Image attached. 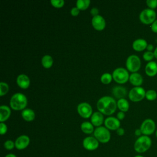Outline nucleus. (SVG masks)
Instances as JSON below:
<instances>
[{
    "instance_id": "nucleus-35",
    "label": "nucleus",
    "mask_w": 157,
    "mask_h": 157,
    "mask_svg": "<svg viewBox=\"0 0 157 157\" xmlns=\"http://www.w3.org/2000/svg\"><path fill=\"white\" fill-rule=\"evenodd\" d=\"M79 12H80V10L77 7H73L71 10V13L74 17L77 16L78 15V13H79Z\"/></svg>"
},
{
    "instance_id": "nucleus-32",
    "label": "nucleus",
    "mask_w": 157,
    "mask_h": 157,
    "mask_svg": "<svg viewBox=\"0 0 157 157\" xmlns=\"http://www.w3.org/2000/svg\"><path fill=\"white\" fill-rule=\"evenodd\" d=\"M50 2L52 5L56 8H61L64 4V1L63 0H52Z\"/></svg>"
},
{
    "instance_id": "nucleus-17",
    "label": "nucleus",
    "mask_w": 157,
    "mask_h": 157,
    "mask_svg": "<svg viewBox=\"0 0 157 157\" xmlns=\"http://www.w3.org/2000/svg\"><path fill=\"white\" fill-rule=\"evenodd\" d=\"M17 83L21 88L26 89L30 85L29 78L25 74H20L17 78Z\"/></svg>"
},
{
    "instance_id": "nucleus-10",
    "label": "nucleus",
    "mask_w": 157,
    "mask_h": 157,
    "mask_svg": "<svg viewBox=\"0 0 157 157\" xmlns=\"http://www.w3.org/2000/svg\"><path fill=\"white\" fill-rule=\"evenodd\" d=\"M78 114L84 118H88L92 115V107L87 102H81L77 106Z\"/></svg>"
},
{
    "instance_id": "nucleus-4",
    "label": "nucleus",
    "mask_w": 157,
    "mask_h": 157,
    "mask_svg": "<svg viewBox=\"0 0 157 157\" xmlns=\"http://www.w3.org/2000/svg\"><path fill=\"white\" fill-rule=\"evenodd\" d=\"M156 12L149 8L142 10L139 14V20L144 25H151L156 20Z\"/></svg>"
},
{
    "instance_id": "nucleus-14",
    "label": "nucleus",
    "mask_w": 157,
    "mask_h": 157,
    "mask_svg": "<svg viewBox=\"0 0 157 157\" xmlns=\"http://www.w3.org/2000/svg\"><path fill=\"white\" fill-rule=\"evenodd\" d=\"M104 124L108 129L117 130L120 126V122L117 118L109 117L104 120Z\"/></svg>"
},
{
    "instance_id": "nucleus-25",
    "label": "nucleus",
    "mask_w": 157,
    "mask_h": 157,
    "mask_svg": "<svg viewBox=\"0 0 157 157\" xmlns=\"http://www.w3.org/2000/svg\"><path fill=\"white\" fill-rule=\"evenodd\" d=\"M53 63V58L48 55H44L42 58V64L45 68H50L52 66Z\"/></svg>"
},
{
    "instance_id": "nucleus-43",
    "label": "nucleus",
    "mask_w": 157,
    "mask_h": 157,
    "mask_svg": "<svg viewBox=\"0 0 157 157\" xmlns=\"http://www.w3.org/2000/svg\"><path fill=\"white\" fill-rule=\"evenodd\" d=\"M153 53H154L155 58L157 59V47L155 48V50H154V51H153Z\"/></svg>"
},
{
    "instance_id": "nucleus-29",
    "label": "nucleus",
    "mask_w": 157,
    "mask_h": 157,
    "mask_svg": "<svg viewBox=\"0 0 157 157\" xmlns=\"http://www.w3.org/2000/svg\"><path fill=\"white\" fill-rule=\"evenodd\" d=\"M143 59L148 62L152 61L153 59L155 58L154 53L153 52H149V51H146L143 54Z\"/></svg>"
},
{
    "instance_id": "nucleus-39",
    "label": "nucleus",
    "mask_w": 157,
    "mask_h": 157,
    "mask_svg": "<svg viewBox=\"0 0 157 157\" xmlns=\"http://www.w3.org/2000/svg\"><path fill=\"white\" fill-rule=\"evenodd\" d=\"M117 134L118 135V136H123V135H124V129L123 128H119L117 130Z\"/></svg>"
},
{
    "instance_id": "nucleus-27",
    "label": "nucleus",
    "mask_w": 157,
    "mask_h": 157,
    "mask_svg": "<svg viewBox=\"0 0 157 157\" xmlns=\"http://www.w3.org/2000/svg\"><path fill=\"white\" fill-rule=\"evenodd\" d=\"M145 98L150 101H153L157 98V93L154 90H148L146 91Z\"/></svg>"
},
{
    "instance_id": "nucleus-1",
    "label": "nucleus",
    "mask_w": 157,
    "mask_h": 157,
    "mask_svg": "<svg viewBox=\"0 0 157 157\" xmlns=\"http://www.w3.org/2000/svg\"><path fill=\"white\" fill-rule=\"evenodd\" d=\"M117 107V102L110 96H103L97 102V109L99 112L106 115L113 113L116 111Z\"/></svg>"
},
{
    "instance_id": "nucleus-28",
    "label": "nucleus",
    "mask_w": 157,
    "mask_h": 157,
    "mask_svg": "<svg viewBox=\"0 0 157 157\" xmlns=\"http://www.w3.org/2000/svg\"><path fill=\"white\" fill-rule=\"evenodd\" d=\"M112 75L109 73H104L101 77V81L104 84H109L112 80Z\"/></svg>"
},
{
    "instance_id": "nucleus-26",
    "label": "nucleus",
    "mask_w": 157,
    "mask_h": 157,
    "mask_svg": "<svg viewBox=\"0 0 157 157\" xmlns=\"http://www.w3.org/2000/svg\"><path fill=\"white\" fill-rule=\"evenodd\" d=\"M90 0H77L76 2V7L81 10H86L90 6Z\"/></svg>"
},
{
    "instance_id": "nucleus-13",
    "label": "nucleus",
    "mask_w": 157,
    "mask_h": 157,
    "mask_svg": "<svg viewBox=\"0 0 157 157\" xmlns=\"http://www.w3.org/2000/svg\"><path fill=\"white\" fill-rule=\"evenodd\" d=\"M91 24L93 27L97 31H102L105 27V21L104 18L99 15L92 18Z\"/></svg>"
},
{
    "instance_id": "nucleus-15",
    "label": "nucleus",
    "mask_w": 157,
    "mask_h": 157,
    "mask_svg": "<svg viewBox=\"0 0 157 157\" xmlns=\"http://www.w3.org/2000/svg\"><path fill=\"white\" fill-rule=\"evenodd\" d=\"M145 72L149 77H154L157 74V63L152 61L148 62L145 67Z\"/></svg>"
},
{
    "instance_id": "nucleus-7",
    "label": "nucleus",
    "mask_w": 157,
    "mask_h": 157,
    "mask_svg": "<svg viewBox=\"0 0 157 157\" xmlns=\"http://www.w3.org/2000/svg\"><path fill=\"white\" fill-rule=\"evenodd\" d=\"M112 77L117 83L123 84L128 82L129 78V75L126 69L123 67H118L113 71Z\"/></svg>"
},
{
    "instance_id": "nucleus-18",
    "label": "nucleus",
    "mask_w": 157,
    "mask_h": 157,
    "mask_svg": "<svg viewBox=\"0 0 157 157\" xmlns=\"http://www.w3.org/2000/svg\"><path fill=\"white\" fill-rule=\"evenodd\" d=\"M104 116L100 112H94L91 117V122L93 126L99 127L103 123Z\"/></svg>"
},
{
    "instance_id": "nucleus-21",
    "label": "nucleus",
    "mask_w": 157,
    "mask_h": 157,
    "mask_svg": "<svg viewBox=\"0 0 157 157\" xmlns=\"http://www.w3.org/2000/svg\"><path fill=\"white\" fill-rule=\"evenodd\" d=\"M10 109L7 105H1L0 107V121L4 122L6 121L10 115Z\"/></svg>"
},
{
    "instance_id": "nucleus-40",
    "label": "nucleus",
    "mask_w": 157,
    "mask_h": 157,
    "mask_svg": "<svg viewBox=\"0 0 157 157\" xmlns=\"http://www.w3.org/2000/svg\"><path fill=\"white\" fill-rule=\"evenodd\" d=\"M146 49L147 50V51H149V52H152L153 50L154 51V50H155V49H154V46H153V45L151 44H148Z\"/></svg>"
},
{
    "instance_id": "nucleus-37",
    "label": "nucleus",
    "mask_w": 157,
    "mask_h": 157,
    "mask_svg": "<svg viewBox=\"0 0 157 157\" xmlns=\"http://www.w3.org/2000/svg\"><path fill=\"white\" fill-rule=\"evenodd\" d=\"M90 13H91V15L93 16V17H94V16L98 15V13H99V10H98V9H97L96 7H93V8H92V9H91V10H90Z\"/></svg>"
},
{
    "instance_id": "nucleus-22",
    "label": "nucleus",
    "mask_w": 157,
    "mask_h": 157,
    "mask_svg": "<svg viewBox=\"0 0 157 157\" xmlns=\"http://www.w3.org/2000/svg\"><path fill=\"white\" fill-rule=\"evenodd\" d=\"M21 117L25 121H31L35 118V113L32 109H24L21 112Z\"/></svg>"
},
{
    "instance_id": "nucleus-45",
    "label": "nucleus",
    "mask_w": 157,
    "mask_h": 157,
    "mask_svg": "<svg viewBox=\"0 0 157 157\" xmlns=\"http://www.w3.org/2000/svg\"><path fill=\"white\" fill-rule=\"evenodd\" d=\"M155 136H156V137L157 138V129H156V131H155Z\"/></svg>"
},
{
    "instance_id": "nucleus-23",
    "label": "nucleus",
    "mask_w": 157,
    "mask_h": 157,
    "mask_svg": "<svg viewBox=\"0 0 157 157\" xmlns=\"http://www.w3.org/2000/svg\"><path fill=\"white\" fill-rule=\"evenodd\" d=\"M81 130L82 132H83L85 134H90L92 132H94V127L91 123H90L88 121H85L83 122L81 124Z\"/></svg>"
},
{
    "instance_id": "nucleus-31",
    "label": "nucleus",
    "mask_w": 157,
    "mask_h": 157,
    "mask_svg": "<svg viewBox=\"0 0 157 157\" xmlns=\"http://www.w3.org/2000/svg\"><path fill=\"white\" fill-rule=\"evenodd\" d=\"M4 147L6 150H11L15 147V142L12 140H7L4 142Z\"/></svg>"
},
{
    "instance_id": "nucleus-12",
    "label": "nucleus",
    "mask_w": 157,
    "mask_h": 157,
    "mask_svg": "<svg viewBox=\"0 0 157 157\" xmlns=\"http://www.w3.org/2000/svg\"><path fill=\"white\" fill-rule=\"evenodd\" d=\"M30 139L26 135H21L15 140V148L19 150L26 148L29 144Z\"/></svg>"
},
{
    "instance_id": "nucleus-42",
    "label": "nucleus",
    "mask_w": 157,
    "mask_h": 157,
    "mask_svg": "<svg viewBox=\"0 0 157 157\" xmlns=\"http://www.w3.org/2000/svg\"><path fill=\"white\" fill-rule=\"evenodd\" d=\"M5 157H17V156L13 153H9L5 156Z\"/></svg>"
},
{
    "instance_id": "nucleus-11",
    "label": "nucleus",
    "mask_w": 157,
    "mask_h": 157,
    "mask_svg": "<svg viewBox=\"0 0 157 157\" xmlns=\"http://www.w3.org/2000/svg\"><path fill=\"white\" fill-rule=\"evenodd\" d=\"M83 147L89 151L95 150L99 147V141L94 137H86L83 140Z\"/></svg>"
},
{
    "instance_id": "nucleus-20",
    "label": "nucleus",
    "mask_w": 157,
    "mask_h": 157,
    "mask_svg": "<svg viewBox=\"0 0 157 157\" xmlns=\"http://www.w3.org/2000/svg\"><path fill=\"white\" fill-rule=\"evenodd\" d=\"M129 80L132 85L135 86H140L143 83V77L139 73L134 72L129 75Z\"/></svg>"
},
{
    "instance_id": "nucleus-34",
    "label": "nucleus",
    "mask_w": 157,
    "mask_h": 157,
    "mask_svg": "<svg viewBox=\"0 0 157 157\" xmlns=\"http://www.w3.org/2000/svg\"><path fill=\"white\" fill-rule=\"evenodd\" d=\"M7 125L4 123L3 122H1L0 123V134L1 135H4L7 132Z\"/></svg>"
},
{
    "instance_id": "nucleus-9",
    "label": "nucleus",
    "mask_w": 157,
    "mask_h": 157,
    "mask_svg": "<svg viewBox=\"0 0 157 157\" xmlns=\"http://www.w3.org/2000/svg\"><path fill=\"white\" fill-rule=\"evenodd\" d=\"M146 91L141 86H135L132 88L128 93L129 99L132 102H139L145 98Z\"/></svg>"
},
{
    "instance_id": "nucleus-33",
    "label": "nucleus",
    "mask_w": 157,
    "mask_h": 157,
    "mask_svg": "<svg viewBox=\"0 0 157 157\" xmlns=\"http://www.w3.org/2000/svg\"><path fill=\"white\" fill-rule=\"evenodd\" d=\"M146 4L150 9L155 10L157 7V0H147L146 1Z\"/></svg>"
},
{
    "instance_id": "nucleus-24",
    "label": "nucleus",
    "mask_w": 157,
    "mask_h": 157,
    "mask_svg": "<svg viewBox=\"0 0 157 157\" xmlns=\"http://www.w3.org/2000/svg\"><path fill=\"white\" fill-rule=\"evenodd\" d=\"M117 107L121 110V112H125L129 110V104L128 101L126 99L122 98L118 100Z\"/></svg>"
},
{
    "instance_id": "nucleus-2",
    "label": "nucleus",
    "mask_w": 157,
    "mask_h": 157,
    "mask_svg": "<svg viewBox=\"0 0 157 157\" xmlns=\"http://www.w3.org/2000/svg\"><path fill=\"white\" fill-rule=\"evenodd\" d=\"M152 141L149 136L142 135L139 137L134 142V150L138 153H143L147 151L151 147Z\"/></svg>"
},
{
    "instance_id": "nucleus-44",
    "label": "nucleus",
    "mask_w": 157,
    "mask_h": 157,
    "mask_svg": "<svg viewBox=\"0 0 157 157\" xmlns=\"http://www.w3.org/2000/svg\"><path fill=\"white\" fill-rule=\"evenodd\" d=\"M134 157H144V156L142 155H136Z\"/></svg>"
},
{
    "instance_id": "nucleus-36",
    "label": "nucleus",
    "mask_w": 157,
    "mask_h": 157,
    "mask_svg": "<svg viewBox=\"0 0 157 157\" xmlns=\"http://www.w3.org/2000/svg\"><path fill=\"white\" fill-rule=\"evenodd\" d=\"M150 28L153 33H157V19L150 25Z\"/></svg>"
},
{
    "instance_id": "nucleus-5",
    "label": "nucleus",
    "mask_w": 157,
    "mask_h": 157,
    "mask_svg": "<svg viewBox=\"0 0 157 157\" xmlns=\"http://www.w3.org/2000/svg\"><path fill=\"white\" fill-rule=\"evenodd\" d=\"M94 137L99 141V142L105 144L110 139V133L109 129L103 126L96 128L94 131Z\"/></svg>"
},
{
    "instance_id": "nucleus-19",
    "label": "nucleus",
    "mask_w": 157,
    "mask_h": 157,
    "mask_svg": "<svg viewBox=\"0 0 157 157\" xmlns=\"http://www.w3.org/2000/svg\"><path fill=\"white\" fill-rule=\"evenodd\" d=\"M112 94L116 98L120 99L124 98L127 95V90L121 86H116L112 89Z\"/></svg>"
},
{
    "instance_id": "nucleus-38",
    "label": "nucleus",
    "mask_w": 157,
    "mask_h": 157,
    "mask_svg": "<svg viewBox=\"0 0 157 157\" xmlns=\"http://www.w3.org/2000/svg\"><path fill=\"white\" fill-rule=\"evenodd\" d=\"M117 117L119 120H123L124 118L125 117V114L124 112H119L117 115Z\"/></svg>"
},
{
    "instance_id": "nucleus-30",
    "label": "nucleus",
    "mask_w": 157,
    "mask_h": 157,
    "mask_svg": "<svg viewBox=\"0 0 157 157\" xmlns=\"http://www.w3.org/2000/svg\"><path fill=\"white\" fill-rule=\"evenodd\" d=\"M9 85L6 82H1L0 83V96H2L7 93L9 91Z\"/></svg>"
},
{
    "instance_id": "nucleus-41",
    "label": "nucleus",
    "mask_w": 157,
    "mask_h": 157,
    "mask_svg": "<svg viewBox=\"0 0 157 157\" xmlns=\"http://www.w3.org/2000/svg\"><path fill=\"white\" fill-rule=\"evenodd\" d=\"M134 134H135V135H136V136H139V137L141 136H142V133L141 130L140 129V128H139V129H136V131H135V132H134Z\"/></svg>"
},
{
    "instance_id": "nucleus-16",
    "label": "nucleus",
    "mask_w": 157,
    "mask_h": 157,
    "mask_svg": "<svg viewBox=\"0 0 157 157\" xmlns=\"http://www.w3.org/2000/svg\"><path fill=\"white\" fill-rule=\"evenodd\" d=\"M147 42L144 39L139 38L136 39L132 42V48L137 52H142L147 48Z\"/></svg>"
},
{
    "instance_id": "nucleus-3",
    "label": "nucleus",
    "mask_w": 157,
    "mask_h": 157,
    "mask_svg": "<svg viewBox=\"0 0 157 157\" xmlns=\"http://www.w3.org/2000/svg\"><path fill=\"white\" fill-rule=\"evenodd\" d=\"M27 98L26 96L20 93L14 94L10 98V107L15 110H23L27 105Z\"/></svg>"
},
{
    "instance_id": "nucleus-8",
    "label": "nucleus",
    "mask_w": 157,
    "mask_h": 157,
    "mask_svg": "<svg viewBox=\"0 0 157 157\" xmlns=\"http://www.w3.org/2000/svg\"><path fill=\"white\" fill-rule=\"evenodd\" d=\"M140 129L141 130L142 135L149 136L156 131L155 122L152 119L147 118L142 123Z\"/></svg>"
},
{
    "instance_id": "nucleus-6",
    "label": "nucleus",
    "mask_w": 157,
    "mask_h": 157,
    "mask_svg": "<svg viewBox=\"0 0 157 157\" xmlns=\"http://www.w3.org/2000/svg\"><path fill=\"white\" fill-rule=\"evenodd\" d=\"M126 66L128 70L132 73L137 72L141 67V61L139 57L135 55L129 56L126 61Z\"/></svg>"
}]
</instances>
